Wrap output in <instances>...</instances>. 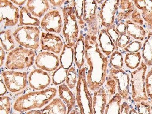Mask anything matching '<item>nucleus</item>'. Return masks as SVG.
<instances>
[{"label": "nucleus", "instance_id": "nucleus-1", "mask_svg": "<svg viewBox=\"0 0 152 114\" xmlns=\"http://www.w3.org/2000/svg\"><path fill=\"white\" fill-rule=\"evenodd\" d=\"M98 35L85 36V61L88 66L86 80L89 91L95 92L106 81L109 60L103 53L98 44Z\"/></svg>", "mask_w": 152, "mask_h": 114}, {"label": "nucleus", "instance_id": "nucleus-2", "mask_svg": "<svg viewBox=\"0 0 152 114\" xmlns=\"http://www.w3.org/2000/svg\"><path fill=\"white\" fill-rule=\"evenodd\" d=\"M57 90L50 88L41 91L30 92L18 98L14 103L13 109L18 112H23L35 109H40L55 97Z\"/></svg>", "mask_w": 152, "mask_h": 114}, {"label": "nucleus", "instance_id": "nucleus-3", "mask_svg": "<svg viewBox=\"0 0 152 114\" xmlns=\"http://www.w3.org/2000/svg\"><path fill=\"white\" fill-rule=\"evenodd\" d=\"M86 68L79 69L76 87V101L80 114H93V97L86 80Z\"/></svg>", "mask_w": 152, "mask_h": 114}, {"label": "nucleus", "instance_id": "nucleus-4", "mask_svg": "<svg viewBox=\"0 0 152 114\" xmlns=\"http://www.w3.org/2000/svg\"><path fill=\"white\" fill-rule=\"evenodd\" d=\"M35 53L33 50L18 47L11 50L7 55L6 67L9 70H21L29 68L35 61Z\"/></svg>", "mask_w": 152, "mask_h": 114}, {"label": "nucleus", "instance_id": "nucleus-5", "mask_svg": "<svg viewBox=\"0 0 152 114\" xmlns=\"http://www.w3.org/2000/svg\"><path fill=\"white\" fill-rule=\"evenodd\" d=\"M63 25L62 34L66 44L70 47H74L79 37V29L77 23L73 4L62 9Z\"/></svg>", "mask_w": 152, "mask_h": 114}, {"label": "nucleus", "instance_id": "nucleus-6", "mask_svg": "<svg viewBox=\"0 0 152 114\" xmlns=\"http://www.w3.org/2000/svg\"><path fill=\"white\" fill-rule=\"evenodd\" d=\"M147 66L142 62L135 70L131 73L130 87L132 100L135 102H140L148 100L145 89V73Z\"/></svg>", "mask_w": 152, "mask_h": 114}, {"label": "nucleus", "instance_id": "nucleus-7", "mask_svg": "<svg viewBox=\"0 0 152 114\" xmlns=\"http://www.w3.org/2000/svg\"><path fill=\"white\" fill-rule=\"evenodd\" d=\"M40 31L38 27H19L13 32L14 39L26 48L37 49L39 46Z\"/></svg>", "mask_w": 152, "mask_h": 114}, {"label": "nucleus", "instance_id": "nucleus-8", "mask_svg": "<svg viewBox=\"0 0 152 114\" xmlns=\"http://www.w3.org/2000/svg\"><path fill=\"white\" fill-rule=\"evenodd\" d=\"M119 4V1L118 0L103 1L101 2L98 18L99 23L103 28H108L114 23Z\"/></svg>", "mask_w": 152, "mask_h": 114}, {"label": "nucleus", "instance_id": "nucleus-9", "mask_svg": "<svg viewBox=\"0 0 152 114\" xmlns=\"http://www.w3.org/2000/svg\"><path fill=\"white\" fill-rule=\"evenodd\" d=\"M4 82L7 89L11 93L19 92L24 89L27 85V74L14 70L1 72Z\"/></svg>", "mask_w": 152, "mask_h": 114}, {"label": "nucleus", "instance_id": "nucleus-10", "mask_svg": "<svg viewBox=\"0 0 152 114\" xmlns=\"http://www.w3.org/2000/svg\"><path fill=\"white\" fill-rule=\"evenodd\" d=\"M19 9L10 1H0V23L1 27L13 26L19 22Z\"/></svg>", "mask_w": 152, "mask_h": 114}, {"label": "nucleus", "instance_id": "nucleus-11", "mask_svg": "<svg viewBox=\"0 0 152 114\" xmlns=\"http://www.w3.org/2000/svg\"><path fill=\"white\" fill-rule=\"evenodd\" d=\"M107 75L117 82L118 93L121 96L123 100H128L131 80V77L123 69H116L111 67Z\"/></svg>", "mask_w": 152, "mask_h": 114}, {"label": "nucleus", "instance_id": "nucleus-12", "mask_svg": "<svg viewBox=\"0 0 152 114\" xmlns=\"http://www.w3.org/2000/svg\"><path fill=\"white\" fill-rule=\"evenodd\" d=\"M41 28L46 32L60 33L62 28V19L60 11L51 10L43 17L40 23Z\"/></svg>", "mask_w": 152, "mask_h": 114}, {"label": "nucleus", "instance_id": "nucleus-13", "mask_svg": "<svg viewBox=\"0 0 152 114\" xmlns=\"http://www.w3.org/2000/svg\"><path fill=\"white\" fill-rule=\"evenodd\" d=\"M37 67L45 71H55L60 67V59L54 53L44 52L39 53L35 59Z\"/></svg>", "mask_w": 152, "mask_h": 114}, {"label": "nucleus", "instance_id": "nucleus-14", "mask_svg": "<svg viewBox=\"0 0 152 114\" xmlns=\"http://www.w3.org/2000/svg\"><path fill=\"white\" fill-rule=\"evenodd\" d=\"M40 44L42 50L59 54L61 52L64 44L60 37L50 32H42Z\"/></svg>", "mask_w": 152, "mask_h": 114}, {"label": "nucleus", "instance_id": "nucleus-15", "mask_svg": "<svg viewBox=\"0 0 152 114\" xmlns=\"http://www.w3.org/2000/svg\"><path fill=\"white\" fill-rule=\"evenodd\" d=\"M29 86L38 91L45 90L51 82L49 75L42 69H36L31 72L28 77Z\"/></svg>", "mask_w": 152, "mask_h": 114}, {"label": "nucleus", "instance_id": "nucleus-16", "mask_svg": "<svg viewBox=\"0 0 152 114\" xmlns=\"http://www.w3.org/2000/svg\"><path fill=\"white\" fill-rule=\"evenodd\" d=\"M97 40L102 51L107 57L111 55L115 50H117L116 45L107 33L106 28H102L99 30Z\"/></svg>", "mask_w": 152, "mask_h": 114}, {"label": "nucleus", "instance_id": "nucleus-17", "mask_svg": "<svg viewBox=\"0 0 152 114\" xmlns=\"http://www.w3.org/2000/svg\"><path fill=\"white\" fill-rule=\"evenodd\" d=\"M92 97L93 114H104L108 99L103 86L93 92Z\"/></svg>", "mask_w": 152, "mask_h": 114}, {"label": "nucleus", "instance_id": "nucleus-18", "mask_svg": "<svg viewBox=\"0 0 152 114\" xmlns=\"http://www.w3.org/2000/svg\"><path fill=\"white\" fill-rule=\"evenodd\" d=\"M48 1L47 0H29L27 2V9L32 15L40 18L49 9Z\"/></svg>", "mask_w": 152, "mask_h": 114}, {"label": "nucleus", "instance_id": "nucleus-19", "mask_svg": "<svg viewBox=\"0 0 152 114\" xmlns=\"http://www.w3.org/2000/svg\"><path fill=\"white\" fill-rule=\"evenodd\" d=\"M74 61L78 69H81L85 63V37L82 33H80L79 37L74 47Z\"/></svg>", "mask_w": 152, "mask_h": 114}, {"label": "nucleus", "instance_id": "nucleus-20", "mask_svg": "<svg viewBox=\"0 0 152 114\" xmlns=\"http://www.w3.org/2000/svg\"><path fill=\"white\" fill-rule=\"evenodd\" d=\"M58 94L60 98L65 102L67 107L66 114H69L73 110L76 102V96L71 91L66 84H62L58 87Z\"/></svg>", "mask_w": 152, "mask_h": 114}, {"label": "nucleus", "instance_id": "nucleus-21", "mask_svg": "<svg viewBox=\"0 0 152 114\" xmlns=\"http://www.w3.org/2000/svg\"><path fill=\"white\" fill-rule=\"evenodd\" d=\"M66 105L60 98H53L51 102L43 109L42 114H66Z\"/></svg>", "mask_w": 152, "mask_h": 114}, {"label": "nucleus", "instance_id": "nucleus-22", "mask_svg": "<svg viewBox=\"0 0 152 114\" xmlns=\"http://www.w3.org/2000/svg\"><path fill=\"white\" fill-rule=\"evenodd\" d=\"M60 65L66 69L72 67L74 61V50L72 47L64 44L60 56Z\"/></svg>", "mask_w": 152, "mask_h": 114}, {"label": "nucleus", "instance_id": "nucleus-23", "mask_svg": "<svg viewBox=\"0 0 152 114\" xmlns=\"http://www.w3.org/2000/svg\"><path fill=\"white\" fill-rule=\"evenodd\" d=\"M41 22L36 18L32 17V15L27 8L23 7L20 10L19 25L21 26H39Z\"/></svg>", "mask_w": 152, "mask_h": 114}, {"label": "nucleus", "instance_id": "nucleus-24", "mask_svg": "<svg viewBox=\"0 0 152 114\" xmlns=\"http://www.w3.org/2000/svg\"><path fill=\"white\" fill-rule=\"evenodd\" d=\"M122 101L121 96L117 93L107 102L104 114H121Z\"/></svg>", "mask_w": 152, "mask_h": 114}, {"label": "nucleus", "instance_id": "nucleus-25", "mask_svg": "<svg viewBox=\"0 0 152 114\" xmlns=\"http://www.w3.org/2000/svg\"><path fill=\"white\" fill-rule=\"evenodd\" d=\"M0 41L2 48L6 52H9L15 49V43L13 33L11 30L7 29L0 32Z\"/></svg>", "mask_w": 152, "mask_h": 114}, {"label": "nucleus", "instance_id": "nucleus-26", "mask_svg": "<svg viewBox=\"0 0 152 114\" xmlns=\"http://www.w3.org/2000/svg\"><path fill=\"white\" fill-rule=\"evenodd\" d=\"M132 1H119V4L118 9V14L117 19L118 22L125 21L127 20L132 13Z\"/></svg>", "mask_w": 152, "mask_h": 114}, {"label": "nucleus", "instance_id": "nucleus-27", "mask_svg": "<svg viewBox=\"0 0 152 114\" xmlns=\"http://www.w3.org/2000/svg\"><path fill=\"white\" fill-rule=\"evenodd\" d=\"M124 63L130 70H135L139 67L140 63V57L139 53H126L123 55Z\"/></svg>", "mask_w": 152, "mask_h": 114}, {"label": "nucleus", "instance_id": "nucleus-28", "mask_svg": "<svg viewBox=\"0 0 152 114\" xmlns=\"http://www.w3.org/2000/svg\"><path fill=\"white\" fill-rule=\"evenodd\" d=\"M83 0H75L73 1V7L75 9V15L77 18V23L79 27L83 28L85 25V23L83 20L84 12Z\"/></svg>", "mask_w": 152, "mask_h": 114}, {"label": "nucleus", "instance_id": "nucleus-29", "mask_svg": "<svg viewBox=\"0 0 152 114\" xmlns=\"http://www.w3.org/2000/svg\"><path fill=\"white\" fill-rule=\"evenodd\" d=\"M69 70L60 66L53 72L52 76V82L55 85H60L66 81Z\"/></svg>", "mask_w": 152, "mask_h": 114}, {"label": "nucleus", "instance_id": "nucleus-30", "mask_svg": "<svg viewBox=\"0 0 152 114\" xmlns=\"http://www.w3.org/2000/svg\"><path fill=\"white\" fill-rule=\"evenodd\" d=\"M109 62L111 67L116 69H122L124 66L122 53L119 50H115L110 55Z\"/></svg>", "mask_w": 152, "mask_h": 114}, {"label": "nucleus", "instance_id": "nucleus-31", "mask_svg": "<svg viewBox=\"0 0 152 114\" xmlns=\"http://www.w3.org/2000/svg\"><path fill=\"white\" fill-rule=\"evenodd\" d=\"M104 84L105 87L106 88V89H104L107 94L109 101L115 96V94L118 93V85L115 80L108 75H107Z\"/></svg>", "mask_w": 152, "mask_h": 114}, {"label": "nucleus", "instance_id": "nucleus-32", "mask_svg": "<svg viewBox=\"0 0 152 114\" xmlns=\"http://www.w3.org/2000/svg\"><path fill=\"white\" fill-rule=\"evenodd\" d=\"M78 81V76L77 75L76 70L74 66H72L69 69L67 73L65 83L70 89H73L76 88Z\"/></svg>", "mask_w": 152, "mask_h": 114}, {"label": "nucleus", "instance_id": "nucleus-33", "mask_svg": "<svg viewBox=\"0 0 152 114\" xmlns=\"http://www.w3.org/2000/svg\"><path fill=\"white\" fill-rule=\"evenodd\" d=\"M11 102L10 98L3 96L0 98V114H9L11 109Z\"/></svg>", "mask_w": 152, "mask_h": 114}, {"label": "nucleus", "instance_id": "nucleus-34", "mask_svg": "<svg viewBox=\"0 0 152 114\" xmlns=\"http://www.w3.org/2000/svg\"><path fill=\"white\" fill-rule=\"evenodd\" d=\"M147 101L136 102V107L138 114H152V105Z\"/></svg>", "mask_w": 152, "mask_h": 114}, {"label": "nucleus", "instance_id": "nucleus-35", "mask_svg": "<svg viewBox=\"0 0 152 114\" xmlns=\"http://www.w3.org/2000/svg\"><path fill=\"white\" fill-rule=\"evenodd\" d=\"M145 89L147 96L152 104V67L145 76Z\"/></svg>", "mask_w": 152, "mask_h": 114}, {"label": "nucleus", "instance_id": "nucleus-36", "mask_svg": "<svg viewBox=\"0 0 152 114\" xmlns=\"http://www.w3.org/2000/svg\"><path fill=\"white\" fill-rule=\"evenodd\" d=\"M106 30H107V33L111 37V39L115 44V45H116L117 50H118L117 48V43L120 37V34L116 31L114 23L109 28H106Z\"/></svg>", "mask_w": 152, "mask_h": 114}, {"label": "nucleus", "instance_id": "nucleus-37", "mask_svg": "<svg viewBox=\"0 0 152 114\" xmlns=\"http://www.w3.org/2000/svg\"><path fill=\"white\" fill-rule=\"evenodd\" d=\"M131 42L130 40V37L126 34H120V37L117 43V48L118 50L119 49H123Z\"/></svg>", "mask_w": 152, "mask_h": 114}, {"label": "nucleus", "instance_id": "nucleus-38", "mask_svg": "<svg viewBox=\"0 0 152 114\" xmlns=\"http://www.w3.org/2000/svg\"><path fill=\"white\" fill-rule=\"evenodd\" d=\"M0 88H1V91H0V96L1 97L3 96L6 93L7 91V88L4 82L3 81L2 78H1V81H0Z\"/></svg>", "mask_w": 152, "mask_h": 114}, {"label": "nucleus", "instance_id": "nucleus-39", "mask_svg": "<svg viewBox=\"0 0 152 114\" xmlns=\"http://www.w3.org/2000/svg\"><path fill=\"white\" fill-rule=\"evenodd\" d=\"M130 107V106L127 102H124L122 103L121 114H128V111Z\"/></svg>", "mask_w": 152, "mask_h": 114}, {"label": "nucleus", "instance_id": "nucleus-40", "mask_svg": "<svg viewBox=\"0 0 152 114\" xmlns=\"http://www.w3.org/2000/svg\"><path fill=\"white\" fill-rule=\"evenodd\" d=\"M66 1L65 0H51L49 1L54 7H61Z\"/></svg>", "mask_w": 152, "mask_h": 114}, {"label": "nucleus", "instance_id": "nucleus-41", "mask_svg": "<svg viewBox=\"0 0 152 114\" xmlns=\"http://www.w3.org/2000/svg\"><path fill=\"white\" fill-rule=\"evenodd\" d=\"M5 57V52L2 47L1 46L0 47V66L1 67L4 64V61Z\"/></svg>", "mask_w": 152, "mask_h": 114}, {"label": "nucleus", "instance_id": "nucleus-42", "mask_svg": "<svg viewBox=\"0 0 152 114\" xmlns=\"http://www.w3.org/2000/svg\"><path fill=\"white\" fill-rule=\"evenodd\" d=\"M10 1L12 3H14V4L17 5L21 6H22L24 4L26 1V0H23H23H20V1H19V0H11Z\"/></svg>", "mask_w": 152, "mask_h": 114}, {"label": "nucleus", "instance_id": "nucleus-43", "mask_svg": "<svg viewBox=\"0 0 152 114\" xmlns=\"http://www.w3.org/2000/svg\"><path fill=\"white\" fill-rule=\"evenodd\" d=\"M24 114H42V111L39 110H31Z\"/></svg>", "mask_w": 152, "mask_h": 114}, {"label": "nucleus", "instance_id": "nucleus-44", "mask_svg": "<svg viewBox=\"0 0 152 114\" xmlns=\"http://www.w3.org/2000/svg\"><path fill=\"white\" fill-rule=\"evenodd\" d=\"M128 114H138V113L135 109H134L133 107H130L128 111Z\"/></svg>", "mask_w": 152, "mask_h": 114}, {"label": "nucleus", "instance_id": "nucleus-45", "mask_svg": "<svg viewBox=\"0 0 152 114\" xmlns=\"http://www.w3.org/2000/svg\"><path fill=\"white\" fill-rule=\"evenodd\" d=\"M69 114H80V111L79 109H74L71 111Z\"/></svg>", "mask_w": 152, "mask_h": 114}, {"label": "nucleus", "instance_id": "nucleus-46", "mask_svg": "<svg viewBox=\"0 0 152 114\" xmlns=\"http://www.w3.org/2000/svg\"></svg>", "mask_w": 152, "mask_h": 114}]
</instances>
